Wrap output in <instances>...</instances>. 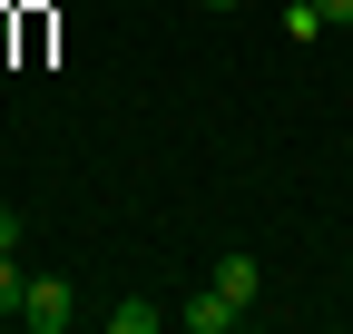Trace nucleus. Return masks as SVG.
<instances>
[{"mask_svg": "<svg viewBox=\"0 0 353 334\" xmlns=\"http://www.w3.org/2000/svg\"><path fill=\"white\" fill-rule=\"evenodd\" d=\"M206 10H236V0H206Z\"/></svg>", "mask_w": 353, "mask_h": 334, "instance_id": "nucleus-8", "label": "nucleus"}, {"mask_svg": "<svg viewBox=\"0 0 353 334\" xmlns=\"http://www.w3.org/2000/svg\"><path fill=\"white\" fill-rule=\"evenodd\" d=\"M20 295H30V275H20V256L0 246V315H20Z\"/></svg>", "mask_w": 353, "mask_h": 334, "instance_id": "nucleus-5", "label": "nucleus"}, {"mask_svg": "<svg viewBox=\"0 0 353 334\" xmlns=\"http://www.w3.org/2000/svg\"><path fill=\"white\" fill-rule=\"evenodd\" d=\"M157 324H167V315H157V305H138V295L108 305V334H157Z\"/></svg>", "mask_w": 353, "mask_h": 334, "instance_id": "nucleus-4", "label": "nucleus"}, {"mask_svg": "<svg viewBox=\"0 0 353 334\" xmlns=\"http://www.w3.org/2000/svg\"><path fill=\"white\" fill-rule=\"evenodd\" d=\"M236 315H245V305L226 295V285H206V295H196V305H176V324H187V334H226Z\"/></svg>", "mask_w": 353, "mask_h": 334, "instance_id": "nucleus-2", "label": "nucleus"}, {"mask_svg": "<svg viewBox=\"0 0 353 334\" xmlns=\"http://www.w3.org/2000/svg\"><path fill=\"white\" fill-rule=\"evenodd\" d=\"M20 236H30V226H20V217H10V206H0V246H10V256H20Z\"/></svg>", "mask_w": 353, "mask_h": 334, "instance_id": "nucleus-6", "label": "nucleus"}, {"mask_svg": "<svg viewBox=\"0 0 353 334\" xmlns=\"http://www.w3.org/2000/svg\"><path fill=\"white\" fill-rule=\"evenodd\" d=\"M314 10H324V20H334V30H343V20H353V0H314Z\"/></svg>", "mask_w": 353, "mask_h": 334, "instance_id": "nucleus-7", "label": "nucleus"}, {"mask_svg": "<svg viewBox=\"0 0 353 334\" xmlns=\"http://www.w3.org/2000/svg\"><path fill=\"white\" fill-rule=\"evenodd\" d=\"M79 295H69V275H30V295H20V324L30 334H69Z\"/></svg>", "mask_w": 353, "mask_h": 334, "instance_id": "nucleus-1", "label": "nucleus"}, {"mask_svg": "<svg viewBox=\"0 0 353 334\" xmlns=\"http://www.w3.org/2000/svg\"><path fill=\"white\" fill-rule=\"evenodd\" d=\"M216 285H226L236 305H255V285H265V266H255V256H216Z\"/></svg>", "mask_w": 353, "mask_h": 334, "instance_id": "nucleus-3", "label": "nucleus"}]
</instances>
